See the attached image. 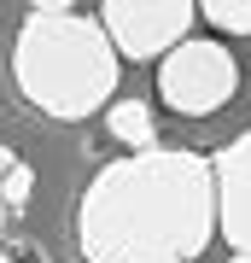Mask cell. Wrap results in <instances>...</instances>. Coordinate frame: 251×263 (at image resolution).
Wrapping results in <instances>:
<instances>
[{
    "mask_svg": "<svg viewBox=\"0 0 251 263\" xmlns=\"http://www.w3.org/2000/svg\"><path fill=\"white\" fill-rule=\"evenodd\" d=\"M216 234L210 158L152 146L105 164L76 205L88 263H199Z\"/></svg>",
    "mask_w": 251,
    "mask_h": 263,
    "instance_id": "6da1fadb",
    "label": "cell"
},
{
    "mask_svg": "<svg viewBox=\"0 0 251 263\" xmlns=\"http://www.w3.org/2000/svg\"><path fill=\"white\" fill-rule=\"evenodd\" d=\"M117 47L105 41L100 18L82 12H29L12 41V82L35 111L59 123H82L117 94Z\"/></svg>",
    "mask_w": 251,
    "mask_h": 263,
    "instance_id": "7a4b0ae2",
    "label": "cell"
},
{
    "mask_svg": "<svg viewBox=\"0 0 251 263\" xmlns=\"http://www.w3.org/2000/svg\"><path fill=\"white\" fill-rule=\"evenodd\" d=\"M234 88H240V65H234V53L222 41H205V35H187L176 47L164 53L158 65V94L169 111L181 117H210L222 111L234 100Z\"/></svg>",
    "mask_w": 251,
    "mask_h": 263,
    "instance_id": "3957f363",
    "label": "cell"
},
{
    "mask_svg": "<svg viewBox=\"0 0 251 263\" xmlns=\"http://www.w3.org/2000/svg\"><path fill=\"white\" fill-rule=\"evenodd\" d=\"M193 18V0H100V29L117 59H164L176 41H187Z\"/></svg>",
    "mask_w": 251,
    "mask_h": 263,
    "instance_id": "277c9868",
    "label": "cell"
},
{
    "mask_svg": "<svg viewBox=\"0 0 251 263\" xmlns=\"http://www.w3.org/2000/svg\"><path fill=\"white\" fill-rule=\"evenodd\" d=\"M210 176H216V234L234 252H251V129L234 135L210 158Z\"/></svg>",
    "mask_w": 251,
    "mask_h": 263,
    "instance_id": "5b68a950",
    "label": "cell"
},
{
    "mask_svg": "<svg viewBox=\"0 0 251 263\" xmlns=\"http://www.w3.org/2000/svg\"><path fill=\"white\" fill-rule=\"evenodd\" d=\"M105 129H111L117 146H134V152L158 146V117H152L146 100H111L105 105Z\"/></svg>",
    "mask_w": 251,
    "mask_h": 263,
    "instance_id": "8992f818",
    "label": "cell"
},
{
    "mask_svg": "<svg viewBox=\"0 0 251 263\" xmlns=\"http://www.w3.org/2000/svg\"><path fill=\"white\" fill-rule=\"evenodd\" d=\"M199 18H210L222 35H251V0H193Z\"/></svg>",
    "mask_w": 251,
    "mask_h": 263,
    "instance_id": "52a82bcc",
    "label": "cell"
},
{
    "mask_svg": "<svg viewBox=\"0 0 251 263\" xmlns=\"http://www.w3.org/2000/svg\"><path fill=\"white\" fill-rule=\"evenodd\" d=\"M29 193H35V170H29V164H12L6 176H0V216H18L29 205Z\"/></svg>",
    "mask_w": 251,
    "mask_h": 263,
    "instance_id": "ba28073f",
    "label": "cell"
},
{
    "mask_svg": "<svg viewBox=\"0 0 251 263\" xmlns=\"http://www.w3.org/2000/svg\"><path fill=\"white\" fill-rule=\"evenodd\" d=\"M0 263H53V252L35 234H18V228H0Z\"/></svg>",
    "mask_w": 251,
    "mask_h": 263,
    "instance_id": "9c48e42d",
    "label": "cell"
},
{
    "mask_svg": "<svg viewBox=\"0 0 251 263\" xmlns=\"http://www.w3.org/2000/svg\"><path fill=\"white\" fill-rule=\"evenodd\" d=\"M29 6H35V12H70L76 0H29Z\"/></svg>",
    "mask_w": 251,
    "mask_h": 263,
    "instance_id": "30bf717a",
    "label": "cell"
},
{
    "mask_svg": "<svg viewBox=\"0 0 251 263\" xmlns=\"http://www.w3.org/2000/svg\"><path fill=\"white\" fill-rule=\"evenodd\" d=\"M12 164H18V158H12V146H0V176H6Z\"/></svg>",
    "mask_w": 251,
    "mask_h": 263,
    "instance_id": "8fae6325",
    "label": "cell"
},
{
    "mask_svg": "<svg viewBox=\"0 0 251 263\" xmlns=\"http://www.w3.org/2000/svg\"><path fill=\"white\" fill-rule=\"evenodd\" d=\"M228 263H251V252H234V257H228Z\"/></svg>",
    "mask_w": 251,
    "mask_h": 263,
    "instance_id": "7c38bea8",
    "label": "cell"
}]
</instances>
